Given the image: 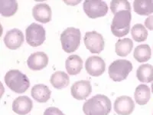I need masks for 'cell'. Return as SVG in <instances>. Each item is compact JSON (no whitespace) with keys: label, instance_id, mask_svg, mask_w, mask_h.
I'll list each match as a JSON object with an SVG mask.
<instances>
[{"label":"cell","instance_id":"obj_27","mask_svg":"<svg viewBox=\"0 0 153 115\" xmlns=\"http://www.w3.org/2000/svg\"><path fill=\"white\" fill-rule=\"evenodd\" d=\"M43 115H65L63 113L61 110H59L58 108H54V107H51V108H47L45 112H44Z\"/></svg>","mask_w":153,"mask_h":115},{"label":"cell","instance_id":"obj_15","mask_svg":"<svg viewBox=\"0 0 153 115\" xmlns=\"http://www.w3.org/2000/svg\"><path fill=\"white\" fill-rule=\"evenodd\" d=\"M51 9L48 4H37L32 9V16L34 19L41 23L49 22L51 20Z\"/></svg>","mask_w":153,"mask_h":115},{"label":"cell","instance_id":"obj_10","mask_svg":"<svg viewBox=\"0 0 153 115\" xmlns=\"http://www.w3.org/2000/svg\"><path fill=\"white\" fill-rule=\"evenodd\" d=\"M71 92L74 98L79 101L84 100L92 92V86L89 81L81 80L76 81L71 87Z\"/></svg>","mask_w":153,"mask_h":115},{"label":"cell","instance_id":"obj_21","mask_svg":"<svg viewBox=\"0 0 153 115\" xmlns=\"http://www.w3.org/2000/svg\"><path fill=\"white\" fill-rule=\"evenodd\" d=\"M135 101L139 105H145L150 99V89L146 84H139L134 93Z\"/></svg>","mask_w":153,"mask_h":115},{"label":"cell","instance_id":"obj_9","mask_svg":"<svg viewBox=\"0 0 153 115\" xmlns=\"http://www.w3.org/2000/svg\"><path fill=\"white\" fill-rule=\"evenodd\" d=\"M85 68L87 73L91 76H100L105 72L106 63L99 56H91L86 61Z\"/></svg>","mask_w":153,"mask_h":115},{"label":"cell","instance_id":"obj_12","mask_svg":"<svg viewBox=\"0 0 153 115\" xmlns=\"http://www.w3.org/2000/svg\"><path fill=\"white\" fill-rule=\"evenodd\" d=\"M135 109V104L129 96H120L114 102V111L118 115H130Z\"/></svg>","mask_w":153,"mask_h":115},{"label":"cell","instance_id":"obj_2","mask_svg":"<svg viewBox=\"0 0 153 115\" xmlns=\"http://www.w3.org/2000/svg\"><path fill=\"white\" fill-rule=\"evenodd\" d=\"M4 79L6 86L18 94L25 92L30 87V81L27 75L19 70L12 69L9 71L5 74Z\"/></svg>","mask_w":153,"mask_h":115},{"label":"cell","instance_id":"obj_6","mask_svg":"<svg viewBox=\"0 0 153 115\" xmlns=\"http://www.w3.org/2000/svg\"><path fill=\"white\" fill-rule=\"evenodd\" d=\"M26 42L32 47L42 46L46 38L45 29L42 25L37 23H31L25 30Z\"/></svg>","mask_w":153,"mask_h":115},{"label":"cell","instance_id":"obj_25","mask_svg":"<svg viewBox=\"0 0 153 115\" xmlns=\"http://www.w3.org/2000/svg\"><path fill=\"white\" fill-rule=\"evenodd\" d=\"M132 37L135 42H144L148 38V31L146 27L142 24H136L131 30Z\"/></svg>","mask_w":153,"mask_h":115},{"label":"cell","instance_id":"obj_11","mask_svg":"<svg viewBox=\"0 0 153 115\" xmlns=\"http://www.w3.org/2000/svg\"><path fill=\"white\" fill-rule=\"evenodd\" d=\"M24 42V35L21 30L14 28L7 31L4 37V43L8 49L16 50L22 46Z\"/></svg>","mask_w":153,"mask_h":115},{"label":"cell","instance_id":"obj_5","mask_svg":"<svg viewBox=\"0 0 153 115\" xmlns=\"http://www.w3.org/2000/svg\"><path fill=\"white\" fill-rule=\"evenodd\" d=\"M132 63L128 60L118 59L113 61L109 66V76L114 81H122L125 80L132 72Z\"/></svg>","mask_w":153,"mask_h":115},{"label":"cell","instance_id":"obj_24","mask_svg":"<svg viewBox=\"0 0 153 115\" xmlns=\"http://www.w3.org/2000/svg\"><path fill=\"white\" fill-rule=\"evenodd\" d=\"M152 51L149 45L138 46L134 50L133 57L139 62H146L151 58Z\"/></svg>","mask_w":153,"mask_h":115},{"label":"cell","instance_id":"obj_3","mask_svg":"<svg viewBox=\"0 0 153 115\" xmlns=\"http://www.w3.org/2000/svg\"><path fill=\"white\" fill-rule=\"evenodd\" d=\"M131 19V10H123L117 12L112 21V33L119 38L126 35L130 29Z\"/></svg>","mask_w":153,"mask_h":115},{"label":"cell","instance_id":"obj_20","mask_svg":"<svg viewBox=\"0 0 153 115\" xmlns=\"http://www.w3.org/2000/svg\"><path fill=\"white\" fill-rule=\"evenodd\" d=\"M136 78L143 83H150L153 81V66L149 64H144L138 68Z\"/></svg>","mask_w":153,"mask_h":115},{"label":"cell","instance_id":"obj_23","mask_svg":"<svg viewBox=\"0 0 153 115\" xmlns=\"http://www.w3.org/2000/svg\"><path fill=\"white\" fill-rule=\"evenodd\" d=\"M18 11V3L15 0H1L0 13L4 17H10Z\"/></svg>","mask_w":153,"mask_h":115},{"label":"cell","instance_id":"obj_14","mask_svg":"<svg viewBox=\"0 0 153 115\" xmlns=\"http://www.w3.org/2000/svg\"><path fill=\"white\" fill-rule=\"evenodd\" d=\"M33 102L28 96H20L12 103V111L19 115H26L32 110Z\"/></svg>","mask_w":153,"mask_h":115},{"label":"cell","instance_id":"obj_28","mask_svg":"<svg viewBox=\"0 0 153 115\" xmlns=\"http://www.w3.org/2000/svg\"><path fill=\"white\" fill-rule=\"evenodd\" d=\"M145 26L148 29L153 31V16H149L145 20Z\"/></svg>","mask_w":153,"mask_h":115},{"label":"cell","instance_id":"obj_29","mask_svg":"<svg viewBox=\"0 0 153 115\" xmlns=\"http://www.w3.org/2000/svg\"><path fill=\"white\" fill-rule=\"evenodd\" d=\"M152 92L153 93V83L152 84Z\"/></svg>","mask_w":153,"mask_h":115},{"label":"cell","instance_id":"obj_16","mask_svg":"<svg viewBox=\"0 0 153 115\" xmlns=\"http://www.w3.org/2000/svg\"><path fill=\"white\" fill-rule=\"evenodd\" d=\"M31 97L38 103H46L51 98V91L45 84H36L31 88Z\"/></svg>","mask_w":153,"mask_h":115},{"label":"cell","instance_id":"obj_13","mask_svg":"<svg viewBox=\"0 0 153 115\" xmlns=\"http://www.w3.org/2000/svg\"><path fill=\"white\" fill-rule=\"evenodd\" d=\"M48 64V57L45 52H37L31 54L27 60L28 68L32 71H40Z\"/></svg>","mask_w":153,"mask_h":115},{"label":"cell","instance_id":"obj_17","mask_svg":"<svg viewBox=\"0 0 153 115\" xmlns=\"http://www.w3.org/2000/svg\"><path fill=\"white\" fill-rule=\"evenodd\" d=\"M65 67L69 75H78L83 68V60L76 55H70L65 61Z\"/></svg>","mask_w":153,"mask_h":115},{"label":"cell","instance_id":"obj_18","mask_svg":"<svg viewBox=\"0 0 153 115\" xmlns=\"http://www.w3.org/2000/svg\"><path fill=\"white\" fill-rule=\"evenodd\" d=\"M134 11L140 16H149L153 12V1L136 0L133 2Z\"/></svg>","mask_w":153,"mask_h":115},{"label":"cell","instance_id":"obj_1","mask_svg":"<svg viewBox=\"0 0 153 115\" xmlns=\"http://www.w3.org/2000/svg\"><path fill=\"white\" fill-rule=\"evenodd\" d=\"M111 109L110 98L103 94L94 96L83 105V111L86 115H108Z\"/></svg>","mask_w":153,"mask_h":115},{"label":"cell","instance_id":"obj_26","mask_svg":"<svg viewBox=\"0 0 153 115\" xmlns=\"http://www.w3.org/2000/svg\"><path fill=\"white\" fill-rule=\"evenodd\" d=\"M110 9L113 14L123 10H131L130 3L126 0H113L110 3Z\"/></svg>","mask_w":153,"mask_h":115},{"label":"cell","instance_id":"obj_7","mask_svg":"<svg viewBox=\"0 0 153 115\" xmlns=\"http://www.w3.org/2000/svg\"><path fill=\"white\" fill-rule=\"evenodd\" d=\"M84 11L91 19L103 17L108 12V5L102 0H87L83 5Z\"/></svg>","mask_w":153,"mask_h":115},{"label":"cell","instance_id":"obj_4","mask_svg":"<svg viewBox=\"0 0 153 115\" xmlns=\"http://www.w3.org/2000/svg\"><path fill=\"white\" fill-rule=\"evenodd\" d=\"M80 38L81 33L80 29L74 27L66 28L60 37L63 50L67 53L74 52L80 46Z\"/></svg>","mask_w":153,"mask_h":115},{"label":"cell","instance_id":"obj_19","mask_svg":"<svg viewBox=\"0 0 153 115\" xmlns=\"http://www.w3.org/2000/svg\"><path fill=\"white\" fill-rule=\"evenodd\" d=\"M51 84L56 89H63L70 84V78L68 74L64 72H56L51 77Z\"/></svg>","mask_w":153,"mask_h":115},{"label":"cell","instance_id":"obj_8","mask_svg":"<svg viewBox=\"0 0 153 115\" xmlns=\"http://www.w3.org/2000/svg\"><path fill=\"white\" fill-rule=\"evenodd\" d=\"M86 48L93 54H100L104 49L105 42L103 35L97 31H88L84 37Z\"/></svg>","mask_w":153,"mask_h":115},{"label":"cell","instance_id":"obj_22","mask_svg":"<svg viewBox=\"0 0 153 115\" xmlns=\"http://www.w3.org/2000/svg\"><path fill=\"white\" fill-rule=\"evenodd\" d=\"M133 48V42L130 38L119 39L115 46V51L117 55L126 57L131 52Z\"/></svg>","mask_w":153,"mask_h":115}]
</instances>
